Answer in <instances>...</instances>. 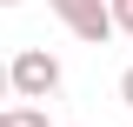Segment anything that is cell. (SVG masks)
Wrapping results in <instances>:
<instances>
[{
  "instance_id": "obj_8",
  "label": "cell",
  "mask_w": 133,
  "mask_h": 127,
  "mask_svg": "<svg viewBox=\"0 0 133 127\" xmlns=\"http://www.w3.org/2000/svg\"><path fill=\"white\" fill-rule=\"evenodd\" d=\"M0 7H20V0H0Z\"/></svg>"
},
{
  "instance_id": "obj_3",
  "label": "cell",
  "mask_w": 133,
  "mask_h": 127,
  "mask_svg": "<svg viewBox=\"0 0 133 127\" xmlns=\"http://www.w3.org/2000/svg\"><path fill=\"white\" fill-rule=\"evenodd\" d=\"M14 127H53V120H47L40 100H20V107H14Z\"/></svg>"
},
{
  "instance_id": "obj_4",
  "label": "cell",
  "mask_w": 133,
  "mask_h": 127,
  "mask_svg": "<svg viewBox=\"0 0 133 127\" xmlns=\"http://www.w3.org/2000/svg\"><path fill=\"white\" fill-rule=\"evenodd\" d=\"M113 7V33H133V0H107Z\"/></svg>"
},
{
  "instance_id": "obj_6",
  "label": "cell",
  "mask_w": 133,
  "mask_h": 127,
  "mask_svg": "<svg viewBox=\"0 0 133 127\" xmlns=\"http://www.w3.org/2000/svg\"><path fill=\"white\" fill-rule=\"evenodd\" d=\"M7 94H14V80H7V60H0V100H7Z\"/></svg>"
},
{
  "instance_id": "obj_1",
  "label": "cell",
  "mask_w": 133,
  "mask_h": 127,
  "mask_svg": "<svg viewBox=\"0 0 133 127\" xmlns=\"http://www.w3.org/2000/svg\"><path fill=\"white\" fill-rule=\"evenodd\" d=\"M7 80H14V100H53L60 80H66V67H60V54H47V47H20L14 60H7Z\"/></svg>"
},
{
  "instance_id": "obj_2",
  "label": "cell",
  "mask_w": 133,
  "mask_h": 127,
  "mask_svg": "<svg viewBox=\"0 0 133 127\" xmlns=\"http://www.w3.org/2000/svg\"><path fill=\"white\" fill-rule=\"evenodd\" d=\"M53 14H60V27L73 33V40H87V47H107L113 40V7L107 0H47Z\"/></svg>"
},
{
  "instance_id": "obj_5",
  "label": "cell",
  "mask_w": 133,
  "mask_h": 127,
  "mask_svg": "<svg viewBox=\"0 0 133 127\" xmlns=\"http://www.w3.org/2000/svg\"><path fill=\"white\" fill-rule=\"evenodd\" d=\"M120 100H127V107H133V67H127V74H120Z\"/></svg>"
},
{
  "instance_id": "obj_7",
  "label": "cell",
  "mask_w": 133,
  "mask_h": 127,
  "mask_svg": "<svg viewBox=\"0 0 133 127\" xmlns=\"http://www.w3.org/2000/svg\"><path fill=\"white\" fill-rule=\"evenodd\" d=\"M0 127H14V107H0Z\"/></svg>"
}]
</instances>
